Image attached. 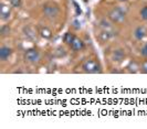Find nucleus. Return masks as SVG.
<instances>
[{
	"mask_svg": "<svg viewBox=\"0 0 147 129\" xmlns=\"http://www.w3.org/2000/svg\"><path fill=\"white\" fill-rule=\"evenodd\" d=\"M109 18L113 23L122 24L126 20V11L122 7L113 8L109 12Z\"/></svg>",
	"mask_w": 147,
	"mask_h": 129,
	"instance_id": "obj_2",
	"label": "nucleus"
},
{
	"mask_svg": "<svg viewBox=\"0 0 147 129\" xmlns=\"http://www.w3.org/2000/svg\"><path fill=\"white\" fill-rule=\"evenodd\" d=\"M140 19H142V20L147 21V6H145V7H143L142 9H140Z\"/></svg>",
	"mask_w": 147,
	"mask_h": 129,
	"instance_id": "obj_17",
	"label": "nucleus"
},
{
	"mask_svg": "<svg viewBox=\"0 0 147 129\" xmlns=\"http://www.w3.org/2000/svg\"><path fill=\"white\" fill-rule=\"evenodd\" d=\"M70 46H71V50L73 51V52H80V51H82L85 48V44H84V41H83L82 39L75 38L73 43H72Z\"/></svg>",
	"mask_w": 147,
	"mask_h": 129,
	"instance_id": "obj_8",
	"label": "nucleus"
},
{
	"mask_svg": "<svg viewBox=\"0 0 147 129\" xmlns=\"http://www.w3.org/2000/svg\"><path fill=\"white\" fill-rule=\"evenodd\" d=\"M75 38L76 36H74V33H72V32H66L65 34L63 36V42L65 43V44H67V45H71L73 43Z\"/></svg>",
	"mask_w": 147,
	"mask_h": 129,
	"instance_id": "obj_14",
	"label": "nucleus"
},
{
	"mask_svg": "<svg viewBox=\"0 0 147 129\" xmlns=\"http://www.w3.org/2000/svg\"><path fill=\"white\" fill-rule=\"evenodd\" d=\"M10 32H11V28H10L9 24H3V26H1V28H0V36H1V38L9 36Z\"/></svg>",
	"mask_w": 147,
	"mask_h": 129,
	"instance_id": "obj_16",
	"label": "nucleus"
},
{
	"mask_svg": "<svg viewBox=\"0 0 147 129\" xmlns=\"http://www.w3.org/2000/svg\"><path fill=\"white\" fill-rule=\"evenodd\" d=\"M114 36V31H107V30H102L101 33L98 34V40L101 42H107Z\"/></svg>",
	"mask_w": 147,
	"mask_h": 129,
	"instance_id": "obj_10",
	"label": "nucleus"
},
{
	"mask_svg": "<svg viewBox=\"0 0 147 129\" xmlns=\"http://www.w3.org/2000/svg\"><path fill=\"white\" fill-rule=\"evenodd\" d=\"M100 28L102 29V30H107V31H114L113 30V26H112V23L110 21H107V20H105V19H102L101 21H100Z\"/></svg>",
	"mask_w": 147,
	"mask_h": 129,
	"instance_id": "obj_15",
	"label": "nucleus"
},
{
	"mask_svg": "<svg viewBox=\"0 0 147 129\" xmlns=\"http://www.w3.org/2000/svg\"><path fill=\"white\" fill-rule=\"evenodd\" d=\"M66 52L63 48H58L57 51H55V55L58 57H62V56H65Z\"/></svg>",
	"mask_w": 147,
	"mask_h": 129,
	"instance_id": "obj_19",
	"label": "nucleus"
},
{
	"mask_svg": "<svg viewBox=\"0 0 147 129\" xmlns=\"http://www.w3.org/2000/svg\"><path fill=\"white\" fill-rule=\"evenodd\" d=\"M23 34L30 41H37V32L29 26L23 28Z\"/></svg>",
	"mask_w": 147,
	"mask_h": 129,
	"instance_id": "obj_9",
	"label": "nucleus"
},
{
	"mask_svg": "<svg viewBox=\"0 0 147 129\" xmlns=\"http://www.w3.org/2000/svg\"><path fill=\"white\" fill-rule=\"evenodd\" d=\"M12 54V49L8 45H1L0 48V60L2 62H6Z\"/></svg>",
	"mask_w": 147,
	"mask_h": 129,
	"instance_id": "obj_6",
	"label": "nucleus"
},
{
	"mask_svg": "<svg viewBox=\"0 0 147 129\" xmlns=\"http://www.w3.org/2000/svg\"><path fill=\"white\" fill-rule=\"evenodd\" d=\"M126 70L131 74H135L140 72V65H138L136 62H129V64L126 66Z\"/></svg>",
	"mask_w": 147,
	"mask_h": 129,
	"instance_id": "obj_13",
	"label": "nucleus"
},
{
	"mask_svg": "<svg viewBox=\"0 0 147 129\" xmlns=\"http://www.w3.org/2000/svg\"><path fill=\"white\" fill-rule=\"evenodd\" d=\"M9 2L13 8H20L22 5V0H9Z\"/></svg>",
	"mask_w": 147,
	"mask_h": 129,
	"instance_id": "obj_18",
	"label": "nucleus"
},
{
	"mask_svg": "<svg viewBox=\"0 0 147 129\" xmlns=\"http://www.w3.org/2000/svg\"><path fill=\"white\" fill-rule=\"evenodd\" d=\"M23 60L28 63H37L41 60V53L40 51H38L37 49H29L24 52L23 54Z\"/></svg>",
	"mask_w": 147,
	"mask_h": 129,
	"instance_id": "obj_4",
	"label": "nucleus"
},
{
	"mask_svg": "<svg viewBox=\"0 0 147 129\" xmlns=\"http://www.w3.org/2000/svg\"><path fill=\"white\" fill-rule=\"evenodd\" d=\"M10 8L6 6L5 3H1V12H0V15H1V20L2 21H6L10 18Z\"/></svg>",
	"mask_w": 147,
	"mask_h": 129,
	"instance_id": "obj_11",
	"label": "nucleus"
},
{
	"mask_svg": "<svg viewBox=\"0 0 147 129\" xmlns=\"http://www.w3.org/2000/svg\"><path fill=\"white\" fill-rule=\"evenodd\" d=\"M146 34H147V30L144 26H140V27L135 28L134 32H133V36H134V38H135L137 41L144 40V38L146 36Z\"/></svg>",
	"mask_w": 147,
	"mask_h": 129,
	"instance_id": "obj_5",
	"label": "nucleus"
},
{
	"mask_svg": "<svg viewBox=\"0 0 147 129\" xmlns=\"http://www.w3.org/2000/svg\"><path fill=\"white\" fill-rule=\"evenodd\" d=\"M126 57V53L123 49H117V50H114L112 53V60L114 62H117L121 63L122 61H124Z\"/></svg>",
	"mask_w": 147,
	"mask_h": 129,
	"instance_id": "obj_7",
	"label": "nucleus"
},
{
	"mask_svg": "<svg viewBox=\"0 0 147 129\" xmlns=\"http://www.w3.org/2000/svg\"><path fill=\"white\" fill-rule=\"evenodd\" d=\"M140 72L144 73V74H147V60L144 61L140 65Z\"/></svg>",
	"mask_w": 147,
	"mask_h": 129,
	"instance_id": "obj_22",
	"label": "nucleus"
},
{
	"mask_svg": "<svg viewBox=\"0 0 147 129\" xmlns=\"http://www.w3.org/2000/svg\"><path fill=\"white\" fill-rule=\"evenodd\" d=\"M73 5H74V9H75V14L76 15H81L82 14V9L80 8V6L75 2V1H73Z\"/></svg>",
	"mask_w": 147,
	"mask_h": 129,
	"instance_id": "obj_20",
	"label": "nucleus"
},
{
	"mask_svg": "<svg viewBox=\"0 0 147 129\" xmlns=\"http://www.w3.org/2000/svg\"><path fill=\"white\" fill-rule=\"evenodd\" d=\"M140 54H142V56L147 58V42L144 44V46L142 48V50H140Z\"/></svg>",
	"mask_w": 147,
	"mask_h": 129,
	"instance_id": "obj_21",
	"label": "nucleus"
},
{
	"mask_svg": "<svg viewBox=\"0 0 147 129\" xmlns=\"http://www.w3.org/2000/svg\"><path fill=\"white\" fill-rule=\"evenodd\" d=\"M42 13L48 19H54V18H58L59 17L60 8L58 5L49 2V3L43 5V7H42Z\"/></svg>",
	"mask_w": 147,
	"mask_h": 129,
	"instance_id": "obj_3",
	"label": "nucleus"
},
{
	"mask_svg": "<svg viewBox=\"0 0 147 129\" xmlns=\"http://www.w3.org/2000/svg\"><path fill=\"white\" fill-rule=\"evenodd\" d=\"M73 27L76 29V30H79V29L81 28V23H80V21H79V20H74V21H73Z\"/></svg>",
	"mask_w": 147,
	"mask_h": 129,
	"instance_id": "obj_23",
	"label": "nucleus"
},
{
	"mask_svg": "<svg viewBox=\"0 0 147 129\" xmlns=\"http://www.w3.org/2000/svg\"><path fill=\"white\" fill-rule=\"evenodd\" d=\"M82 71L86 74H100L102 73V66L95 58H88L81 65Z\"/></svg>",
	"mask_w": 147,
	"mask_h": 129,
	"instance_id": "obj_1",
	"label": "nucleus"
},
{
	"mask_svg": "<svg viewBox=\"0 0 147 129\" xmlns=\"http://www.w3.org/2000/svg\"><path fill=\"white\" fill-rule=\"evenodd\" d=\"M39 34L45 40H49V39H51L52 36V31L49 28H47V27H41L39 29Z\"/></svg>",
	"mask_w": 147,
	"mask_h": 129,
	"instance_id": "obj_12",
	"label": "nucleus"
},
{
	"mask_svg": "<svg viewBox=\"0 0 147 129\" xmlns=\"http://www.w3.org/2000/svg\"><path fill=\"white\" fill-rule=\"evenodd\" d=\"M117 1H121V2H124V1H126V0H117Z\"/></svg>",
	"mask_w": 147,
	"mask_h": 129,
	"instance_id": "obj_24",
	"label": "nucleus"
}]
</instances>
